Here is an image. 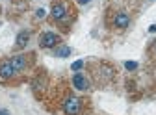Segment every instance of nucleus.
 Returning a JSON list of instances; mask_svg holds the SVG:
<instances>
[{
    "mask_svg": "<svg viewBox=\"0 0 156 115\" xmlns=\"http://www.w3.org/2000/svg\"><path fill=\"white\" fill-rule=\"evenodd\" d=\"M34 58H35L34 54H17V56L9 58V61H11V65L15 67V71L19 74H23L34 65Z\"/></svg>",
    "mask_w": 156,
    "mask_h": 115,
    "instance_id": "39448f33",
    "label": "nucleus"
},
{
    "mask_svg": "<svg viewBox=\"0 0 156 115\" xmlns=\"http://www.w3.org/2000/svg\"><path fill=\"white\" fill-rule=\"evenodd\" d=\"M45 13H47L45 9H37V13H35V17H37V19H45Z\"/></svg>",
    "mask_w": 156,
    "mask_h": 115,
    "instance_id": "2eb2a0df",
    "label": "nucleus"
},
{
    "mask_svg": "<svg viewBox=\"0 0 156 115\" xmlns=\"http://www.w3.org/2000/svg\"><path fill=\"white\" fill-rule=\"evenodd\" d=\"M30 37H32V32L30 30H23V32H19L17 33V39H15V47L17 48H24L30 41Z\"/></svg>",
    "mask_w": 156,
    "mask_h": 115,
    "instance_id": "9d476101",
    "label": "nucleus"
},
{
    "mask_svg": "<svg viewBox=\"0 0 156 115\" xmlns=\"http://www.w3.org/2000/svg\"><path fill=\"white\" fill-rule=\"evenodd\" d=\"M149 32H151V33H154V32H156V24H152V26L149 28Z\"/></svg>",
    "mask_w": 156,
    "mask_h": 115,
    "instance_id": "f3484780",
    "label": "nucleus"
},
{
    "mask_svg": "<svg viewBox=\"0 0 156 115\" xmlns=\"http://www.w3.org/2000/svg\"><path fill=\"white\" fill-rule=\"evenodd\" d=\"M71 15V6L65 2V0H56L52 2V8H50V21L52 23H67V19Z\"/></svg>",
    "mask_w": 156,
    "mask_h": 115,
    "instance_id": "7ed1b4c3",
    "label": "nucleus"
},
{
    "mask_svg": "<svg viewBox=\"0 0 156 115\" xmlns=\"http://www.w3.org/2000/svg\"><path fill=\"white\" fill-rule=\"evenodd\" d=\"M71 84L76 91H89L91 89V80L84 72H74L73 78H71Z\"/></svg>",
    "mask_w": 156,
    "mask_h": 115,
    "instance_id": "6e6552de",
    "label": "nucleus"
},
{
    "mask_svg": "<svg viewBox=\"0 0 156 115\" xmlns=\"http://www.w3.org/2000/svg\"><path fill=\"white\" fill-rule=\"evenodd\" d=\"M84 102L80 97H74V95H67L62 102V110L63 115H84Z\"/></svg>",
    "mask_w": 156,
    "mask_h": 115,
    "instance_id": "20e7f679",
    "label": "nucleus"
},
{
    "mask_svg": "<svg viewBox=\"0 0 156 115\" xmlns=\"http://www.w3.org/2000/svg\"><path fill=\"white\" fill-rule=\"evenodd\" d=\"M82 67H84V61H82V60H78V61H74V63L71 65V71H73V72H78Z\"/></svg>",
    "mask_w": 156,
    "mask_h": 115,
    "instance_id": "ddd939ff",
    "label": "nucleus"
},
{
    "mask_svg": "<svg viewBox=\"0 0 156 115\" xmlns=\"http://www.w3.org/2000/svg\"><path fill=\"white\" fill-rule=\"evenodd\" d=\"M76 2H78V4H82V6H84V4H89V2H91V0H76Z\"/></svg>",
    "mask_w": 156,
    "mask_h": 115,
    "instance_id": "dca6fc26",
    "label": "nucleus"
},
{
    "mask_svg": "<svg viewBox=\"0 0 156 115\" xmlns=\"http://www.w3.org/2000/svg\"><path fill=\"white\" fill-rule=\"evenodd\" d=\"M0 115H9L8 111H2V110H0Z\"/></svg>",
    "mask_w": 156,
    "mask_h": 115,
    "instance_id": "a211bd4d",
    "label": "nucleus"
},
{
    "mask_svg": "<svg viewBox=\"0 0 156 115\" xmlns=\"http://www.w3.org/2000/svg\"><path fill=\"white\" fill-rule=\"evenodd\" d=\"M62 45V35L60 33H56V32H43L41 35H39V47L45 48V50H50V48H56V47H60Z\"/></svg>",
    "mask_w": 156,
    "mask_h": 115,
    "instance_id": "423d86ee",
    "label": "nucleus"
},
{
    "mask_svg": "<svg viewBox=\"0 0 156 115\" xmlns=\"http://www.w3.org/2000/svg\"><path fill=\"white\" fill-rule=\"evenodd\" d=\"M145 2H149V4H151V2H154V0H145Z\"/></svg>",
    "mask_w": 156,
    "mask_h": 115,
    "instance_id": "6ab92c4d",
    "label": "nucleus"
},
{
    "mask_svg": "<svg viewBox=\"0 0 156 115\" xmlns=\"http://www.w3.org/2000/svg\"><path fill=\"white\" fill-rule=\"evenodd\" d=\"M89 74L91 80L97 85H110L115 76H117V69L110 63V61H91L89 63Z\"/></svg>",
    "mask_w": 156,
    "mask_h": 115,
    "instance_id": "f257e3e1",
    "label": "nucleus"
},
{
    "mask_svg": "<svg viewBox=\"0 0 156 115\" xmlns=\"http://www.w3.org/2000/svg\"><path fill=\"white\" fill-rule=\"evenodd\" d=\"M147 54H149L151 60L156 61V39H152V41L149 43V47H147Z\"/></svg>",
    "mask_w": 156,
    "mask_h": 115,
    "instance_id": "f8f14e48",
    "label": "nucleus"
},
{
    "mask_svg": "<svg viewBox=\"0 0 156 115\" xmlns=\"http://www.w3.org/2000/svg\"><path fill=\"white\" fill-rule=\"evenodd\" d=\"M125 67H126V71H136V69H138V63H136V61H126Z\"/></svg>",
    "mask_w": 156,
    "mask_h": 115,
    "instance_id": "4468645a",
    "label": "nucleus"
},
{
    "mask_svg": "<svg viewBox=\"0 0 156 115\" xmlns=\"http://www.w3.org/2000/svg\"><path fill=\"white\" fill-rule=\"evenodd\" d=\"M32 87H34V93H35V95H37L39 91H45V89L48 87V76L45 74V71H43V72H39L35 78H34Z\"/></svg>",
    "mask_w": 156,
    "mask_h": 115,
    "instance_id": "1a4fd4ad",
    "label": "nucleus"
},
{
    "mask_svg": "<svg viewBox=\"0 0 156 115\" xmlns=\"http://www.w3.org/2000/svg\"><path fill=\"white\" fill-rule=\"evenodd\" d=\"M132 23V17L126 9H115L113 13L108 15V26L115 32H125L130 28Z\"/></svg>",
    "mask_w": 156,
    "mask_h": 115,
    "instance_id": "f03ea898",
    "label": "nucleus"
},
{
    "mask_svg": "<svg viewBox=\"0 0 156 115\" xmlns=\"http://www.w3.org/2000/svg\"><path fill=\"white\" fill-rule=\"evenodd\" d=\"M71 47H67V45H60V47H56L54 48V56L56 58H69L71 56Z\"/></svg>",
    "mask_w": 156,
    "mask_h": 115,
    "instance_id": "9b49d317",
    "label": "nucleus"
},
{
    "mask_svg": "<svg viewBox=\"0 0 156 115\" xmlns=\"http://www.w3.org/2000/svg\"><path fill=\"white\" fill-rule=\"evenodd\" d=\"M17 74H19V72H17V71H15V67L11 65L9 58H6V60H0V80H2V82L13 80Z\"/></svg>",
    "mask_w": 156,
    "mask_h": 115,
    "instance_id": "0eeeda50",
    "label": "nucleus"
}]
</instances>
